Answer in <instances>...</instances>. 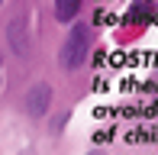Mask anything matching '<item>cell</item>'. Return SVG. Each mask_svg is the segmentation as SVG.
<instances>
[{
    "label": "cell",
    "instance_id": "3957f363",
    "mask_svg": "<svg viewBox=\"0 0 158 155\" xmlns=\"http://www.w3.org/2000/svg\"><path fill=\"white\" fill-rule=\"evenodd\" d=\"M3 36H6V45H10V52L16 55V58H26V55L32 52V26H29L26 16L10 19L6 29H3Z\"/></svg>",
    "mask_w": 158,
    "mask_h": 155
},
{
    "label": "cell",
    "instance_id": "52a82bcc",
    "mask_svg": "<svg viewBox=\"0 0 158 155\" xmlns=\"http://www.w3.org/2000/svg\"><path fill=\"white\" fill-rule=\"evenodd\" d=\"M84 155H110V152H106V149H87Z\"/></svg>",
    "mask_w": 158,
    "mask_h": 155
},
{
    "label": "cell",
    "instance_id": "9c48e42d",
    "mask_svg": "<svg viewBox=\"0 0 158 155\" xmlns=\"http://www.w3.org/2000/svg\"><path fill=\"white\" fill-rule=\"evenodd\" d=\"M0 6H3V0H0Z\"/></svg>",
    "mask_w": 158,
    "mask_h": 155
},
{
    "label": "cell",
    "instance_id": "6da1fadb",
    "mask_svg": "<svg viewBox=\"0 0 158 155\" xmlns=\"http://www.w3.org/2000/svg\"><path fill=\"white\" fill-rule=\"evenodd\" d=\"M97 48V23L94 19H74L64 32L61 45H58V65L61 71L74 74L87 65V58Z\"/></svg>",
    "mask_w": 158,
    "mask_h": 155
},
{
    "label": "cell",
    "instance_id": "ba28073f",
    "mask_svg": "<svg viewBox=\"0 0 158 155\" xmlns=\"http://www.w3.org/2000/svg\"><path fill=\"white\" fill-rule=\"evenodd\" d=\"M0 87H3V55H0Z\"/></svg>",
    "mask_w": 158,
    "mask_h": 155
},
{
    "label": "cell",
    "instance_id": "7a4b0ae2",
    "mask_svg": "<svg viewBox=\"0 0 158 155\" xmlns=\"http://www.w3.org/2000/svg\"><path fill=\"white\" fill-rule=\"evenodd\" d=\"M52 103H55V87L48 81H35L23 94V113L29 119H45L52 113Z\"/></svg>",
    "mask_w": 158,
    "mask_h": 155
},
{
    "label": "cell",
    "instance_id": "5b68a950",
    "mask_svg": "<svg viewBox=\"0 0 158 155\" xmlns=\"http://www.w3.org/2000/svg\"><path fill=\"white\" fill-rule=\"evenodd\" d=\"M155 13H158V6H155V3H132V6H129V16L139 19V23H145V19H148V16H155Z\"/></svg>",
    "mask_w": 158,
    "mask_h": 155
},
{
    "label": "cell",
    "instance_id": "277c9868",
    "mask_svg": "<svg viewBox=\"0 0 158 155\" xmlns=\"http://www.w3.org/2000/svg\"><path fill=\"white\" fill-rule=\"evenodd\" d=\"M87 0H52V19L58 26H71L74 19H81Z\"/></svg>",
    "mask_w": 158,
    "mask_h": 155
},
{
    "label": "cell",
    "instance_id": "8992f818",
    "mask_svg": "<svg viewBox=\"0 0 158 155\" xmlns=\"http://www.w3.org/2000/svg\"><path fill=\"white\" fill-rule=\"evenodd\" d=\"M68 119H71V110H61V113H55V116H52V123H48V132H52V136H61L64 126H68Z\"/></svg>",
    "mask_w": 158,
    "mask_h": 155
}]
</instances>
